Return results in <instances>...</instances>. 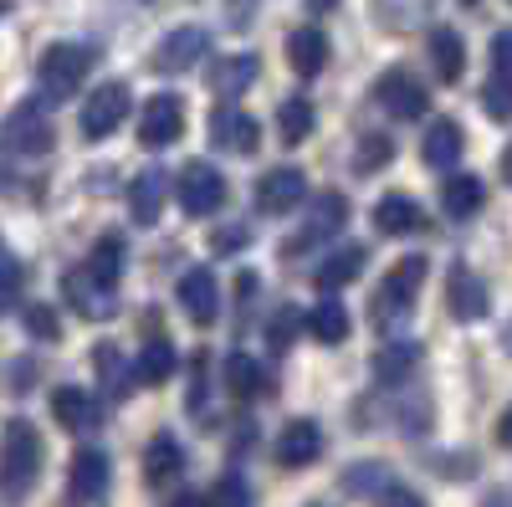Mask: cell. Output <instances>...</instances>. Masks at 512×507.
Returning a JSON list of instances; mask_svg holds the SVG:
<instances>
[{
	"label": "cell",
	"mask_w": 512,
	"mask_h": 507,
	"mask_svg": "<svg viewBox=\"0 0 512 507\" xmlns=\"http://www.w3.org/2000/svg\"><path fill=\"white\" fill-rule=\"evenodd\" d=\"M41 477V436L31 420H11L6 441H0V497L21 502Z\"/></svg>",
	"instance_id": "1"
},
{
	"label": "cell",
	"mask_w": 512,
	"mask_h": 507,
	"mask_svg": "<svg viewBox=\"0 0 512 507\" xmlns=\"http://www.w3.org/2000/svg\"><path fill=\"white\" fill-rule=\"evenodd\" d=\"M420 282H425V257H405L390 267V277L379 282V292L369 298V313H374V328H395L410 303L420 298Z\"/></svg>",
	"instance_id": "2"
},
{
	"label": "cell",
	"mask_w": 512,
	"mask_h": 507,
	"mask_svg": "<svg viewBox=\"0 0 512 507\" xmlns=\"http://www.w3.org/2000/svg\"><path fill=\"white\" fill-rule=\"evenodd\" d=\"M52 118L41 103H21L16 113H6V123H0V149H6L11 159H41L52 154Z\"/></svg>",
	"instance_id": "3"
},
{
	"label": "cell",
	"mask_w": 512,
	"mask_h": 507,
	"mask_svg": "<svg viewBox=\"0 0 512 507\" xmlns=\"http://www.w3.org/2000/svg\"><path fill=\"white\" fill-rule=\"evenodd\" d=\"M374 103L390 113V118H405V123H415L420 113H431V93H425V82H420L410 67L379 72V82H374Z\"/></svg>",
	"instance_id": "4"
},
{
	"label": "cell",
	"mask_w": 512,
	"mask_h": 507,
	"mask_svg": "<svg viewBox=\"0 0 512 507\" xmlns=\"http://www.w3.org/2000/svg\"><path fill=\"white\" fill-rule=\"evenodd\" d=\"M93 67V52L88 47H72V41H57V47L41 52V88L52 98H72L82 88V77Z\"/></svg>",
	"instance_id": "5"
},
{
	"label": "cell",
	"mask_w": 512,
	"mask_h": 507,
	"mask_svg": "<svg viewBox=\"0 0 512 507\" xmlns=\"http://www.w3.org/2000/svg\"><path fill=\"white\" fill-rule=\"evenodd\" d=\"M226 175L216 164H185L180 169V185H175V195H180V205L190 210V216H216V210L226 205Z\"/></svg>",
	"instance_id": "6"
},
{
	"label": "cell",
	"mask_w": 512,
	"mask_h": 507,
	"mask_svg": "<svg viewBox=\"0 0 512 507\" xmlns=\"http://www.w3.org/2000/svg\"><path fill=\"white\" fill-rule=\"evenodd\" d=\"M128 113H134L128 88H123V82H103V88L82 103V139H108L113 129H123Z\"/></svg>",
	"instance_id": "7"
},
{
	"label": "cell",
	"mask_w": 512,
	"mask_h": 507,
	"mask_svg": "<svg viewBox=\"0 0 512 507\" xmlns=\"http://www.w3.org/2000/svg\"><path fill=\"white\" fill-rule=\"evenodd\" d=\"M256 210L262 216H287V210L308 205V175L303 169H267L262 180H256Z\"/></svg>",
	"instance_id": "8"
},
{
	"label": "cell",
	"mask_w": 512,
	"mask_h": 507,
	"mask_svg": "<svg viewBox=\"0 0 512 507\" xmlns=\"http://www.w3.org/2000/svg\"><path fill=\"white\" fill-rule=\"evenodd\" d=\"M180 134H185V98H175V93L149 98L144 113H139V144L144 149H164V144H175Z\"/></svg>",
	"instance_id": "9"
},
{
	"label": "cell",
	"mask_w": 512,
	"mask_h": 507,
	"mask_svg": "<svg viewBox=\"0 0 512 507\" xmlns=\"http://www.w3.org/2000/svg\"><path fill=\"white\" fill-rule=\"evenodd\" d=\"M210 144H216L221 154L251 159L256 144H262V129H256V118L241 113V108H216L210 113Z\"/></svg>",
	"instance_id": "10"
},
{
	"label": "cell",
	"mask_w": 512,
	"mask_h": 507,
	"mask_svg": "<svg viewBox=\"0 0 512 507\" xmlns=\"http://www.w3.org/2000/svg\"><path fill=\"white\" fill-rule=\"evenodd\" d=\"M349 221V200L338 195V190H328V195H318L313 200V216H308V226L297 231L287 246H282V257H297V251H308V246H318V241H328L338 226Z\"/></svg>",
	"instance_id": "11"
},
{
	"label": "cell",
	"mask_w": 512,
	"mask_h": 507,
	"mask_svg": "<svg viewBox=\"0 0 512 507\" xmlns=\"http://www.w3.org/2000/svg\"><path fill=\"white\" fill-rule=\"evenodd\" d=\"M205 52H210V31L205 26H175L154 47V72H190Z\"/></svg>",
	"instance_id": "12"
},
{
	"label": "cell",
	"mask_w": 512,
	"mask_h": 507,
	"mask_svg": "<svg viewBox=\"0 0 512 507\" xmlns=\"http://www.w3.org/2000/svg\"><path fill=\"white\" fill-rule=\"evenodd\" d=\"M446 308H451L456 323L487 318V287H482V277L472 267H461V262L451 267V277H446Z\"/></svg>",
	"instance_id": "13"
},
{
	"label": "cell",
	"mask_w": 512,
	"mask_h": 507,
	"mask_svg": "<svg viewBox=\"0 0 512 507\" xmlns=\"http://www.w3.org/2000/svg\"><path fill=\"white\" fill-rule=\"evenodd\" d=\"M180 308H185L200 328L216 323V318H221V287H216V272L190 267V272L180 277Z\"/></svg>",
	"instance_id": "14"
},
{
	"label": "cell",
	"mask_w": 512,
	"mask_h": 507,
	"mask_svg": "<svg viewBox=\"0 0 512 507\" xmlns=\"http://www.w3.org/2000/svg\"><path fill=\"white\" fill-rule=\"evenodd\" d=\"M323 456V431H318V420H287L282 436H277V461L287 472L297 467H313V461Z\"/></svg>",
	"instance_id": "15"
},
{
	"label": "cell",
	"mask_w": 512,
	"mask_h": 507,
	"mask_svg": "<svg viewBox=\"0 0 512 507\" xmlns=\"http://www.w3.org/2000/svg\"><path fill=\"white\" fill-rule=\"evenodd\" d=\"M108 482H113V467L98 446H82L72 456V497L77 502H103L108 497Z\"/></svg>",
	"instance_id": "16"
},
{
	"label": "cell",
	"mask_w": 512,
	"mask_h": 507,
	"mask_svg": "<svg viewBox=\"0 0 512 507\" xmlns=\"http://www.w3.org/2000/svg\"><path fill=\"white\" fill-rule=\"evenodd\" d=\"M52 415H57V426H67V431H98V420H103V410H98V400L88 395V390H77V385H62L57 395H52Z\"/></svg>",
	"instance_id": "17"
},
{
	"label": "cell",
	"mask_w": 512,
	"mask_h": 507,
	"mask_svg": "<svg viewBox=\"0 0 512 507\" xmlns=\"http://www.w3.org/2000/svg\"><path fill=\"white\" fill-rule=\"evenodd\" d=\"M287 62L297 77H318L328 67V36L318 26H297L287 31Z\"/></svg>",
	"instance_id": "18"
},
{
	"label": "cell",
	"mask_w": 512,
	"mask_h": 507,
	"mask_svg": "<svg viewBox=\"0 0 512 507\" xmlns=\"http://www.w3.org/2000/svg\"><path fill=\"white\" fill-rule=\"evenodd\" d=\"M185 472V446L175 436H154L144 451V482L149 487H175Z\"/></svg>",
	"instance_id": "19"
},
{
	"label": "cell",
	"mask_w": 512,
	"mask_h": 507,
	"mask_svg": "<svg viewBox=\"0 0 512 507\" xmlns=\"http://www.w3.org/2000/svg\"><path fill=\"white\" fill-rule=\"evenodd\" d=\"M374 231L379 236H410V231H420L425 226V216H420V205L410 200V195H379V205H374Z\"/></svg>",
	"instance_id": "20"
},
{
	"label": "cell",
	"mask_w": 512,
	"mask_h": 507,
	"mask_svg": "<svg viewBox=\"0 0 512 507\" xmlns=\"http://www.w3.org/2000/svg\"><path fill=\"white\" fill-rule=\"evenodd\" d=\"M256 72H262V62H256L251 52L221 57L216 67H210V93H216V98H241L251 82H256Z\"/></svg>",
	"instance_id": "21"
},
{
	"label": "cell",
	"mask_w": 512,
	"mask_h": 507,
	"mask_svg": "<svg viewBox=\"0 0 512 507\" xmlns=\"http://www.w3.org/2000/svg\"><path fill=\"white\" fill-rule=\"evenodd\" d=\"M461 149H466V134H461V123H451V118H436L431 134H425V144H420V154H425L431 169H451L461 159Z\"/></svg>",
	"instance_id": "22"
},
{
	"label": "cell",
	"mask_w": 512,
	"mask_h": 507,
	"mask_svg": "<svg viewBox=\"0 0 512 507\" xmlns=\"http://www.w3.org/2000/svg\"><path fill=\"white\" fill-rule=\"evenodd\" d=\"M482 200H487V190H482L477 175H451L441 185V210H446L451 221H472L477 210H482Z\"/></svg>",
	"instance_id": "23"
},
{
	"label": "cell",
	"mask_w": 512,
	"mask_h": 507,
	"mask_svg": "<svg viewBox=\"0 0 512 507\" xmlns=\"http://www.w3.org/2000/svg\"><path fill=\"white\" fill-rule=\"evenodd\" d=\"M62 287H67V303H72L77 313H88V318H108L113 292H103V287L88 277V267H72V272L62 277Z\"/></svg>",
	"instance_id": "24"
},
{
	"label": "cell",
	"mask_w": 512,
	"mask_h": 507,
	"mask_svg": "<svg viewBox=\"0 0 512 507\" xmlns=\"http://www.w3.org/2000/svg\"><path fill=\"white\" fill-rule=\"evenodd\" d=\"M344 492L369 502V497H390L395 492V472L384 467V461H354V467L344 472Z\"/></svg>",
	"instance_id": "25"
},
{
	"label": "cell",
	"mask_w": 512,
	"mask_h": 507,
	"mask_svg": "<svg viewBox=\"0 0 512 507\" xmlns=\"http://www.w3.org/2000/svg\"><path fill=\"white\" fill-rule=\"evenodd\" d=\"M431 67H436L441 82H461V72H466V41H461V31H451V26L431 31Z\"/></svg>",
	"instance_id": "26"
},
{
	"label": "cell",
	"mask_w": 512,
	"mask_h": 507,
	"mask_svg": "<svg viewBox=\"0 0 512 507\" xmlns=\"http://www.w3.org/2000/svg\"><path fill=\"white\" fill-rule=\"evenodd\" d=\"M359 272H364V246H338L333 257L313 272V282H318L323 292H338V287H349Z\"/></svg>",
	"instance_id": "27"
},
{
	"label": "cell",
	"mask_w": 512,
	"mask_h": 507,
	"mask_svg": "<svg viewBox=\"0 0 512 507\" xmlns=\"http://www.w3.org/2000/svg\"><path fill=\"white\" fill-rule=\"evenodd\" d=\"M128 210H134L139 226L159 221V210H164V175L159 169H144V175L134 180V190H128Z\"/></svg>",
	"instance_id": "28"
},
{
	"label": "cell",
	"mask_w": 512,
	"mask_h": 507,
	"mask_svg": "<svg viewBox=\"0 0 512 507\" xmlns=\"http://www.w3.org/2000/svg\"><path fill=\"white\" fill-rule=\"evenodd\" d=\"M175 344H169V338H149V344H144V354L134 359V379H139V385H164V379L169 374H175Z\"/></svg>",
	"instance_id": "29"
},
{
	"label": "cell",
	"mask_w": 512,
	"mask_h": 507,
	"mask_svg": "<svg viewBox=\"0 0 512 507\" xmlns=\"http://www.w3.org/2000/svg\"><path fill=\"white\" fill-rule=\"evenodd\" d=\"M88 277L103 287V292H113L118 287V277H123V236H103L98 246H93V257H88Z\"/></svg>",
	"instance_id": "30"
},
{
	"label": "cell",
	"mask_w": 512,
	"mask_h": 507,
	"mask_svg": "<svg viewBox=\"0 0 512 507\" xmlns=\"http://www.w3.org/2000/svg\"><path fill=\"white\" fill-rule=\"evenodd\" d=\"M308 333L318 338V344H344V338H349V308L338 303V298H323L308 313Z\"/></svg>",
	"instance_id": "31"
},
{
	"label": "cell",
	"mask_w": 512,
	"mask_h": 507,
	"mask_svg": "<svg viewBox=\"0 0 512 507\" xmlns=\"http://www.w3.org/2000/svg\"><path fill=\"white\" fill-rule=\"evenodd\" d=\"M226 385H231L236 400H256V395L267 390V369L256 364L251 354H231L226 359Z\"/></svg>",
	"instance_id": "32"
},
{
	"label": "cell",
	"mask_w": 512,
	"mask_h": 507,
	"mask_svg": "<svg viewBox=\"0 0 512 507\" xmlns=\"http://www.w3.org/2000/svg\"><path fill=\"white\" fill-rule=\"evenodd\" d=\"M277 134H282L287 149L303 144V139L313 134V103H308V98H287V103L277 108Z\"/></svg>",
	"instance_id": "33"
},
{
	"label": "cell",
	"mask_w": 512,
	"mask_h": 507,
	"mask_svg": "<svg viewBox=\"0 0 512 507\" xmlns=\"http://www.w3.org/2000/svg\"><path fill=\"white\" fill-rule=\"evenodd\" d=\"M415 364H420V344H384L374 354V374L384 379V385H400Z\"/></svg>",
	"instance_id": "34"
},
{
	"label": "cell",
	"mask_w": 512,
	"mask_h": 507,
	"mask_svg": "<svg viewBox=\"0 0 512 507\" xmlns=\"http://www.w3.org/2000/svg\"><path fill=\"white\" fill-rule=\"evenodd\" d=\"M93 369H98V379H103L108 395H123V390H128V369H123V354H118L113 344H98V349H93Z\"/></svg>",
	"instance_id": "35"
},
{
	"label": "cell",
	"mask_w": 512,
	"mask_h": 507,
	"mask_svg": "<svg viewBox=\"0 0 512 507\" xmlns=\"http://www.w3.org/2000/svg\"><path fill=\"white\" fill-rule=\"evenodd\" d=\"M395 159V144L390 139H384V134H364L359 139V175H374V169H384V164H390Z\"/></svg>",
	"instance_id": "36"
},
{
	"label": "cell",
	"mask_w": 512,
	"mask_h": 507,
	"mask_svg": "<svg viewBox=\"0 0 512 507\" xmlns=\"http://www.w3.org/2000/svg\"><path fill=\"white\" fill-rule=\"evenodd\" d=\"M482 108H487V118H497V123L512 118V77H492V82H487V88H482Z\"/></svg>",
	"instance_id": "37"
},
{
	"label": "cell",
	"mask_w": 512,
	"mask_h": 507,
	"mask_svg": "<svg viewBox=\"0 0 512 507\" xmlns=\"http://www.w3.org/2000/svg\"><path fill=\"white\" fill-rule=\"evenodd\" d=\"M205 507H251V492L241 477H221L216 487L205 492Z\"/></svg>",
	"instance_id": "38"
},
{
	"label": "cell",
	"mask_w": 512,
	"mask_h": 507,
	"mask_svg": "<svg viewBox=\"0 0 512 507\" xmlns=\"http://www.w3.org/2000/svg\"><path fill=\"white\" fill-rule=\"evenodd\" d=\"M246 241H251V231H246L241 221L210 231V251H216V257H236V251H246Z\"/></svg>",
	"instance_id": "39"
},
{
	"label": "cell",
	"mask_w": 512,
	"mask_h": 507,
	"mask_svg": "<svg viewBox=\"0 0 512 507\" xmlns=\"http://www.w3.org/2000/svg\"><path fill=\"white\" fill-rule=\"evenodd\" d=\"M26 333L31 338H47V344H57V338H62V323H57V313L52 308H26Z\"/></svg>",
	"instance_id": "40"
},
{
	"label": "cell",
	"mask_w": 512,
	"mask_h": 507,
	"mask_svg": "<svg viewBox=\"0 0 512 507\" xmlns=\"http://www.w3.org/2000/svg\"><path fill=\"white\" fill-rule=\"evenodd\" d=\"M492 72L497 77H512V26H502L492 36Z\"/></svg>",
	"instance_id": "41"
},
{
	"label": "cell",
	"mask_w": 512,
	"mask_h": 507,
	"mask_svg": "<svg viewBox=\"0 0 512 507\" xmlns=\"http://www.w3.org/2000/svg\"><path fill=\"white\" fill-rule=\"evenodd\" d=\"M16 292H21V262L0 257V308H11V303H16Z\"/></svg>",
	"instance_id": "42"
},
{
	"label": "cell",
	"mask_w": 512,
	"mask_h": 507,
	"mask_svg": "<svg viewBox=\"0 0 512 507\" xmlns=\"http://www.w3.org/2000/svg\"><path fill=\"white\" fill-rule=\"evenodd\" d=\"M205 359H210V354H195V385H190V410H195V420H205Z\"/></svg>",
	"instance_id": "43"
},
{
	"label": "cell",
	"mask_w": 512,
	"mask_h": 507,
	"mask_svg": "<svg viewBox=\"0 0 512 507\" xmlns=\"http://www.w3.org/2000/svg\"><path fill=\"white\" fill-rule=\"evenodd\" d=\"M497 441H502V446H512V405L497 415Z\"/></svg>",
	"instance_id": "44"
},
{
	"label": "cell",
	"mask_w": 512,
	"mask_h": 507,
	"mask_svg": "<svg viewBox=\"0 0 512 507\" xmlns=\"http://www.w3.org/2000/svg\"><path fill=\"white\" fill-rule=\"evenodd\" d=\"M384 507H420V497H410L405 487H395L390 497H384Z\"/></svg>",
	"instance_id": "45"
},
{
	"label": "cell",
	"mask_w": 512,
	"mask_h": 507,
	"mask_svg": "<svg viewBox=\"0 0 512 507\" xmlns=\"http://www.w3.org/2000/svg\"><path fill=\"white\" fill-rule=\"evenodd\" d=\"M502 180L512 185V149H502Z\"/></svg>",
	"instance_id": "46"
},
{
	"label": "cell",
	"mask_w": 512,
	"mask_h": 507,
	"mask_svg": "<svg viewBox=\"0 0 512 507\" xmlns=\"http://www.w3.org/2000/svg\"><path fill=\"white\" fill-rule=\"evenodd\" d=\"M308 6H313V11H333V6H338V0H308Z\"/></svg>",
	"instance_id": "47"
},
{
	"label": "cell",
	"mask_w": 512,
	"mask_h": 507,
	"mask_svg": "<svg viewBox=\"0 0 512 507\" xmlns=\"http://www.w3.org/2000/svg\"><path fill=\"white\" fill-rule=\"evenodd\" d=\"M175 507H205V502H195V497H175Z\"/></svg>",
	"instance_id": "48"
},
{
	"label": "cell",
	"mask_w": 512,
	"mask_h": 507,
	"mask_svg": "<svg viewBox=\"0 0 512 507\" xmlns=\"http://www.w3.org/2000/svg\"><path fill=\"white\" fill-rule=\"evenodd\" d=\"M466 6H477V0H466Z\"/></svg>",
	"instance_id": "49"
},
{
	"label": "cell",
	"mask_w": 512,
	"mask_h": 507,
	"mask_svg": "<svg viewBox=\"0 0 512 507\" xmlns=\"http://www.w3.org/2000/svg\"><path fill=\"white\" fill-rule=\"evenodd\" d=\"M0 257H6V251H0Z\"/></svg>",
	"instance_id": "50"
}]
</instances>
